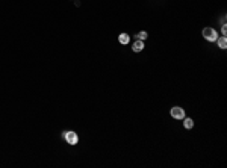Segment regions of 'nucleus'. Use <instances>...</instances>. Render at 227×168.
<instances>
[{
  "label": "nucleus",
  "mask_w": 227,
  "mask_h": 168,
  "mask_svg": "<svg viewBox=\"0 0 227 168\" xmlns=\"http://www.w3.org/2000/svg\"><path fill=\"white\" fill-rule=\"evenodd\" d=\"M203 37H204L207 41H216L218 33H216V30L212 29V28H204V29H203Z\"/></svg>",
  "instance_id": "1"
},
{
  "label": "nucleus",
  "mask_w": 227,
  "mask_h": 168,
  "mask_svg": "<svg viewBox=\"0 0 227 168\" xmlns=\"http://www.w3.org/2000/svg\"><path fill=\"white\" fill-rule=\"evenodd\" d=\"M216 41H218V46H220V49H226L227 47V40H226V37H220V38H216Z\"/></svg>",
  "instance_id": "7"
},
{
  "label": "nucleus",
  "mask_w": 227,
  "mask_h": 168,
  "mask_svg": "<svg viewBox=\"0 0 227 168\" xmlns=\"http://www.w3.org/2000/svg\"><path fill=\"white\" fill-rule=\"evenodd\" d=\"M147 37H148V35H147V32H144V30H142V32H139V33L136 35V38H138V40H141V41L147 40Z\"/></svg>",
  "instance_id": "8"
},
{
  "label": "nucleus",
  "mask_w": 227,
  "mask_h": 168,
  "mask_svg": "<svg viewBox=\"0 0 227 168\" xmlns=\"http://www.w3.org/2000/svg\"><path fill=\"white\" fill-rule=\"evenodd\" d=\"M171 117L176 118V120H183L185 118V111H183L180 106H174L171 109Z\"/></svg>",
  "instance_id": "3"
},
{
  "label": "nucleus",
  "mask_w": 227,
  "mask_h": 168,
  "mask_svg": "<svg viewBox=\"0 0 227 168\" xmlns=\"http://www.w3.org/2000/svg\"><path fill=\"white\" fill-rule=\"evenodd\" d=\"M118 41H120L121 44H129V41H130V37H129L127 33H120Z\"/></svg>",
  "instance_id": "5"
},
{
  "label": "nucleus",
  "mask_w": 227,
  "mask_h": 168,
  "mask_svg": "<svg viewBox=\"0 0 227 168\" xmlns=\"http://www.w3.org/2000/svg\"><path fill=\"white\" fill-rule=\"evenodd\" d=\"M183 126L186 129H192L194 127V120L192 118H183Z\"/></svg>",
  "instance_id": "6"
},
{
  "label": "nucleus",
  "mask_w": 227,
  "mask_h": 168,
  "mask_svg": "<svg viewBox=\"0 0 227 168\" xmlns=\"http://www.w3.org/2000/svg\"><path fill=\"white\" fill-rule=\"evenodd\" d=\"M223 35H224V37H226V33H227V28H226V24H223Z\"/></svg>",
  "instance_id": "9"
},
{
  "label": "nucleus",
  "mask_w": 227,
  "mask_h": 168,
  "mask_svg": "<svg viewBox=\"0 0 227 168\" xmlns=\"http://www.w3.org/2000/svg\"><path fill=\"white\" fill-rule=\"evenodd\" d=\"M142 49H144V41L138 40V41H135V42H133V46H132V50H133V52H136V53H138V52H141Z\"/></svg>",
  "instance_id": "4"
},
{
  "label": "nucleus",
  "mask_w": 227,
  "mask_h": 168,
  "mask_svg": "<svg viewBox=\"0 0 227 168\" xmlns=\"http://www.w3.org/2000/svg\"><path fill=\"white\" fill-rule=\"evenodd\" d=\"M64 138L68 144H71V145H76L77 144V141H79V138H77V133L76 132H64Z\"/></svg>",
  "instance_id": "2"
}]
</instances>
